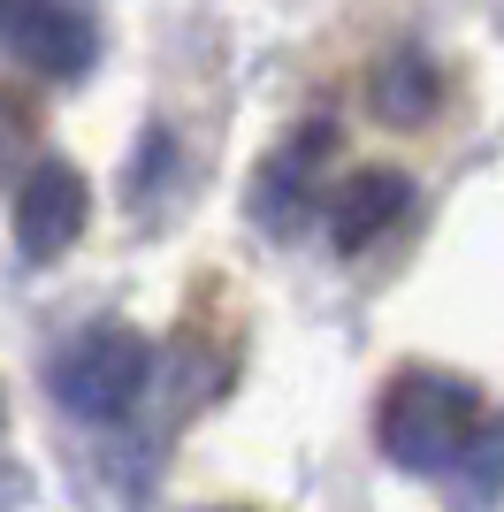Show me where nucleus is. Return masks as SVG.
<instances>
[{
    "instance_id": "nucleus-4",
    "label": "nucleus",
    "mask_w": 504,
    "mask_h": 512,
    "mask_svg": "<svg viewBox=\"0 0 504 512\" xmlns=\"http://www.w3.org/2000/svg\"><path fill=\"white\" fill-rule=\"evenodd\" d=\"M84 214H92V192H84V176L69 161H31L16 192V253L23 260H54L77 245Z\"/></svg>"
},
{
    "instance_id": "nucleus-6",
    "label": "nucleus",
    "mask_w": 504,
    "mask_h": 512,
    "mask_svg": "<svg viewBox=\"0 0 504 512\" xmlns=\"http://www.w3.org/2000/svg\"><path fill=\"white\" fill-rule=\"evenodd\" d=\"M405 207H413V176L405 169H359L336 184L329 199V237L336 253H359V245H375L390 222H405Z\"/></svg>"
},
{
    "instance_id": "nucleus-3",
    "label": "nucleus",
    "mask_w": 504,
    "mask_h": 512,
    "mask_svg": "<svg viewBox=\"0 0 504 512\" xmlns=\"http://www.w3.org/2000/svg\"><path fill=\"white\" fill-rule=\"evenodd\" d=\"M0 54L23 62L31 77H84L92 54H100V31L84 16L77 0H0Z\"/></svg>"
},
{
    "instance_id": "nucleus-2",
    "label": "nucleus",
    "mask_w": 504,
    "mask_h": 512,
    "mask_svg": "<svg viewBox=\"0 0 504 512\" xmlns=\"http://www.w3.org/2000/svg\"><path fill=\"white\" fill-rule=\"evenodd\" d=\"M153 383V344L123 321H100L54 360V398H62L77 421H123Z\"/></svg>"
},
{
    "instance_id": "nucleus-8",
    "label": "nucleus",
    "mask_w": 504,
    "mask_h": 512,
    "mask_svg": "<svg viewBox=\"0 0 504 512\" xmlns=\"http://www.w3.org/2000/svg\"><path fill=\"white\" fill-rule=\"evenodd\" d=\"M451 497H459V505H489V497H504V421H482V436H474L466 459L451 467Z\"/></svg>"
},
{
    "instance_id": "nucleus-7",
    "label": "nucleus",
    "mask_w": 504,
    "mask_h": 512,
    "mask_svg": "<svg viewBox=\"0 0 504 512\" xmlns=\"http://www.w3.org/2000/svg\"><path fill=\"white\" fill-rule=\"evenodd\" d=\"M367 107H375L390 130H420L443 107V69L420 54V46H390L375 69H367Z\"/></svg>"
},
{
    "instance_id": "nucleus-5",
    "label": "nucleus",
    "mask_w": 504,
    "mask_h": 512,
    "mask_svg": "<svg viewBox=\"0 0 504 512\" xmlns=\"http://www.w3.org/2000/svg\"><path fill=\"white\" fill-rule=\"evenodd\" d=\"M336 146L329 123H306L298 138H283V146L260 161V176H252V214L268 222L275 237H291L306 214H314V176H321V153Z\"/></svg>"
},
{
    "instance_id": "nucleus-1",
    "label": "nucleus",
    "mask_w": 504,
    "mask_h": 512,
    "mask_svg": "<svg viewBox=\"0 0 504 512\" xmlns=\"http://www.w3.org/2000/svg\"><path fill=\"white\" fill-rule=\"evenodd\" d=\"M482 436V398L459 383V375H436V367H413L382 390L375 413V444L398 474H443L466 459V444Z\"/></svg>"
}]
</instances>
